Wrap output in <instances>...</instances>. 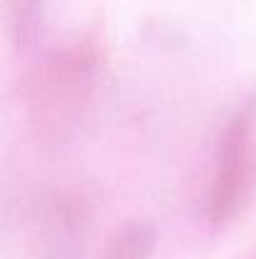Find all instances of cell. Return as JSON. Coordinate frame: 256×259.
I'll list each match as a JSON object with an SVG mask.
<instances>
[{
    "mask_svg": "<svg viewBox=\"0 0 256 259\" xmlns=\"http://www.w3.org/2000/svg\"><path fill=\"white\" fill-rule=\"evenodd\" d=\"M256 199V91L246 93L221 123L203 196V219L229 227Z\"/></svg>",
    "mask_w": 256,
    "mask_h": 259,
    "instance_id": "2",
    "label": "cell"
},
{
    "mask_svg": "<svg viewBox=\"0 0 256 259\" xmlns=\"http://www.w3.org/2000/svg\"><path fill=\"white\" fill-rule=\"evenodd\" d=\"M35 5L38 0H8V30L15 38V43H23L30 35Z\"/></svg>",
    "mask_w": 256,
    "mask_h": 259,
    "instance_id": "4",
    "label": "cell"
},
{
    "mask_svg": "<svg viewBox=\"0 0 256 259\" xmlns=\"http://www.w3.org/2000/svg\"><path fill=\"white\" fill-rule=\"evenodd\" d=\"M156 252V227L148 219H126L103 244L100 259H151Z\"/></svg>",
    "mask_w": 256,
    "mask_h": 259,
    "instance_id": "3",
    "label": "cell"
},
{
    "mask_svg": "<svg viewBox=\"0 0 256 259\" xmlns=\"http://www.w3.org/2000/svg\"><path fill=\"white\" fill-rule=\"evenodd\" d=\"M106 68V40L98 28H85L48 51L23 86L25 123L38 141L66 139L81 121Z\"/></svg>",
    "mask_w": 256,
    "mask_h": 259,
    "instance_id": "1",
    "label": "cell"
}]
</instances>
